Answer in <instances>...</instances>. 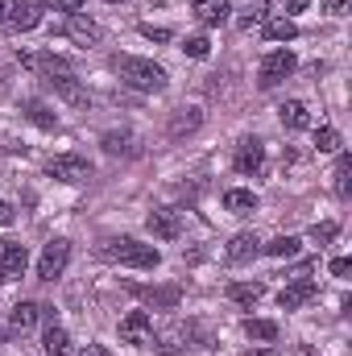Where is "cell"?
Segmentation results:
<instances>
[{
	"instance_id": "obj_1",
	"label": "cell",
	"mask_w": 352,
	"mask_h": 356,
	"mask_svg": "<svg viewBox=\"0 0 352 356\" xmlns=\"http://www.w3.org/2000/svg\"><path fill=\"white\" fill-rule=\"evenodd\" d=\"M112 71L129 83L133 91H162L166 88V71L150 58H133V54H116L112 58Z\"/></svg>"
},
{
	"instance_id": "obj_2",
	"label": "cell",
	"mask_w": 352,
	"mask_h": 356,
	"mask_svg": "<svg viewBox=\"0 0 352 356\" xmlns=\"http://www.w3.org/2000/svg\"><path fill=\"white\" fill-rule=\"evenodd\" d=\"M104 257H108V261H120V266H129V269H158L162 266V253H158L154 245L133 241V236L108 241V245H104Z\"/></svg>"
},
{
	"instance_id": "obj_3",
	"label": "cell",
	"mask_w": 352,
	"mask_h": 356,
	"mask_svg": "<svg viewBox=\"0 0 352 356\" xmlns=\"http://www.w3.org/2000/svg\"><path fill=\"white\" fill-rule=\"evenodd\" d=\"M294 67H298V63H294V54H290V50H269V54L262 58L257 83H262V88H278L282 79H290V75H294Z\"/></svg>"
},
{
	"instance_id": "obj_4",
	"label": "cell",
	"mask_w": 352,
	"mask_h": 356,
	"mask_svg": "<svg viewBox=\"0 0 352 356\" xmlns=\"http://www.w3.org/2000/svg\"><path fill=\"white\" fill-rule=\"evenodd\" d=\"M46 175L75 186V182H88V178H91V162H88V158H79V154H58V158H50Z\"/></svg>"
},
{
	"instance_id": "obj_5",
	"label": "cell",
	"mask_w": 352,
	"mask_h": 356,
	"mask_svg": "<svg viewBox=\"0 0 352 356\" xmlns=\"http://www.w3.org/2000/svg\"><path fill=\"white\" fill-rule=\"evenodd\" d=\"M120 340H125V344H133V348L154 344V319H150L145 311H129V315L120 319Z\"/></svg>"
},
{
	"instance_id": "obj_6",
	"label": "cell",
	"mask_w": 352,
	"mask_h": 356,
	"mask_svg": "<svg viewBox=\"0 0 352 356\" xmlns=\"http://www.w3.org/2000/svg\"><path fill=\"white\" fill-rule=\"evenodd\" d=\"M25 266H29L25 245H17V241H0V286L25 277Z\"/></svg>"
},
{
	"instance_id": "obj_7",
	"label": "cell",
	"mask_w": 352,
	"mask_h": 356,
	"mask_svg": "<svg viewBox=\"0 0 352 356\" xmlns=\"http://www.w3.org/2000/svg\"><path fill=\"white\" fill-rule=\"evenodd\" d=\"M67 261H71V245H67V241H50V245L42 249V257H38V277H42V282H54V277L67 269Z\"/></svg>"
},
{
	"instance_id": "obj_8",
	"label": "cell",
	"mask_w": 352,
	"mask_h": 356,
	"mask_svg": "<svg viewBox=\"0 0 352 356\" xmlns=\"http://www.w3.org/2000/svg\"><path fill=\"white\" fill-rule=\"evenodd\" d=\"M145 228H150L158 241H178V236H182V216H178L175 207H158V211L145 216Z\"/></svg>"
},
{
	"instance_id": "obj_9",
	"label": "cell",
	"mask_w": 352,
	"mask_h": 356,
	"mask_svg": "<svg viewBox=\"0 0 352 356\" xmlns=\"http://www.w3.org/2000/svg\"><path fill=\"white\" fill-rule=\"evenodd\" d=\"M315 294H319V286H315L311 277H298L294 286H286V290L278 294V307H282V311H298V307H307Z\"/></svg>"
},
{
	"instance_id": "obj_10",
	"label": "cell",
	"mask_w": 352,
	"mask_h": 356,
	"mask_svg": "<svg viewBox=\"0 0 352 356\" xmlns=\"http://www.w3.org/2000/svg\"><path fill=\"white\" fill-rule=\"evenodd\" d=\"M262 166H265V145L257 137H245V141L237 145V170H241V175H257Z\"/></svg>"
},
{
	"instance_id": "obj_11",
	"label": "cell",
	"mask_w": 352,
	"mask_h": 356,
	"mask_svg": "<svg viewBox=\"0 0 352 356\" xmlns=\"http://www.w3.org/2000/svg\"><path fill=\"white\" fill-rule=\"evenodd\" d=\"M67 38L75 42V46H95L99 42V25L91 21V17H83V13H71V21H67Z\"/></svg>"
},
{
	"instance_id": "obj_12",
	"label": "cell",
	"mask_w": 352,
	"mask_h": 356,
	"mask_svg": "<svg viewBox=\"0 0 352 356\" xmlns=\"http://www.w3.org/2000/svg\"><path fill=\"white\" fill-rule=\"evenodd\" d=\"M257 253H262L257 232H237V236H232V245H228V261H232V266H245V261H253Z\"/></svg>"
},
{
	"instance_id": "obj_13",
	"label": "cell",
	"mask_w": 352,
	"mask_h": 356,
	"mask_svg": "<svg viewBox=\"0 0 352 356\" xmlns=\"http://www.w3.org/2000/svg\"><path fill=\"white\" fill-rule=\"evenodd\" d=\"M195 17L203 25H224L232 17V4L228 0H195Z\"/></svg>"
},
{
	"instance_id": "obj_14",
	"label": "cell",
	"mask_w": 352,
	"mask_h": 356,
	"mask_svg": "<svg viewBox=\"0 0 352 356\" xmlns=\"http://www.w3.org/2000/svg\"><path fill=\"white\" fill-rule=\"evenodd\" d=\"M278 116H282V129H290V133H298V129H307V124H311V112H307V104H303V99L282 104V108H278Z\"/></svg>"
},
{
	"instance_id": "obj_15",
	"label": "cell",
	"mask_w": 352,
	"mask_h": 356,
	"mask_svg": "<svg viewBox=\"0 0 352 356\" xmlns=\"http://www.w3.org/2000/svg\"><path fill=\"white\" fill-rule=\"evenodd\" d=\"M199 124H203V112H199V108H178L175 116H170V141L186 137V133H195Z\"/></svg>"
},
{
	"instance_id": "obj_16",
	"label": "cell",
	"mask_w": 352,
	"mask_h": 356,
	"mask_svg": "<svg viewBox=\"0 0 352 356\" xmlns=\"http://www.w3.org/2000/svg\"><path fill=\"white\" fill-rule=\"evenodd\" d=\"M262 33H265V42H294L298 38V25L290 17H265Z\"/></svg>"
},
{
	"instance_id": "obj_17",
	"label": "cell",
	"mask_w": 352,
	"mask_h": 356,
	"mask_svg": "<svg viewBox=\"0 0 352 356\" xmlns=\"http://www.w3.org/2000/svg\"><path fill=\"white\" fill-rule=\"evenodd\" d=\"M38 319H42V307L38 302H17L13 315H8V332H29Z\"/></svg>"
},
{
	"instance_id": "obj_18",
	"label": "cell",
	"mask_w": 352,
	"mask_h": 356,
	"mask_svg": "<svg viewBox=\"0 0 352 356\" xmlns=\"http://www.w3.org/2000/svg\"><path fill=\"white\" fill-rule=\"evenodd\" d=\"M42 21V13H38V4L33 0H17V8H13V17H8V29H17V33H25V29H33Z\"/></svg>"
},
{
	"instance_id": "obj_19",
	"label": "cell",
	"mask_w": 352,
	"mask_h": 356,
	"mask_svg": "<svg viewBox=\"0 0 352 356\" xmlns=\"http://www.w3.org/2000/svg\"><path fill=\"white\" fill-rule=\"evenodd\" d=\"M224 207H228L232 216H249V211H257V195L232 186V191H224Z\"/></svg>"
},
{
	"instance_id": "obj_20",
	"label": "cell",
	"mask_w": 352,
	"mask_h": 356,
	"mask_svg": "<svg viewBox=\"0 0 352 356\" xmlns=\"http://www.w3.org/2000/svg\"><path fill=\"white\" fill-rule=\"evenodd\" d=\"M46 83L58 91L63 99H71V104H88V91L79 88V79H75L71 71H67V75H54V79H46Z\"/></svg>"
},
{
	"instance_id": "obj_21",
	"label": "cell",
	"mask_w": 352,
	"mask_h": 356,
	"mask_svg": "<svg viewBox=\"0 0 352 356\" xmlns=\"http://www.w3.org/2000/svg\"><path fill=\"white\" fill-rule=\"evenodd\" d=\"M262 294H265L262 282H232V286H228V298H232L237 307H257Z\"/></svg>"
},
{
	"instance_id": "obj_22",
	"label": "cell",
	"mask_w": 352,
	"mask_h": 356,
	"mask_svg": "<svg viewBox=\"0 0 352 356\" xmlns=\"http://www.w3.org/2000/svg\"><path fill=\"white\" fill-rule=\"evenodd\" d=\"M42 348H46V356H67V353H71V336H67V327L50 323V327H46V336H42Z\"/></svg>"
},
{
	"instance_id": "obj_23",
	"label": "cell",
	"mask_w": 352,
	"mask_h": 356,
	"mask_svg": "<svg viewBox=\"0 0 352 356\" xmlns=\"http://www.w3.org/2000/svg\"><path fill=\"white\" fill-rule=\"evenodd\" d=\"M25 116H29L38 129H58V116H54L42 99H25Z\"/></svg>"
},
{
	"instance_id": "obj_24",
	"label": "cell",
	"mask_w": 352,
	"mask_h": 356,
	"mask_svg": "<svg viewBox=\"0 0 352 356\" xmlns=\"http://www.w3.org/2000/svg\"><path fill=\"white\" fill-rule=\"evenodd\" d=\"M245 336L269 344V340H278V323H273V319H245Z\"/></svg>"
},
{
	"instance_id": "obj_25",
	"label": "cell",
	"mask_w": 352,
	"mask_h": 356,
	"mask_svg": "<svg viewBox=\"0 0 352 356\" xmlns=\"http://www.w3.org/2000/svg\"><path fill=\"white\" fill-rule=\"evenodd\" d=\"M141 298H145L150 307H166V311H175L178 307V290L175 286H166V290H141Z\"/></svg>"
},
{
	"instance_id": "obj_26",
	"label": "cell",
	"mask_w": 352,
	"mask_h": 356,
	"mask_svg": "<svg viewBox=\"0 0 352 356\" xmlns=\"http://www.w3.org/2000/svg\"><path fill=\"white\" fill-rule=\"evenodd\" d=\"M262 249L269 257H294V253H298V236H278V241H269Z\"/></svg>"
},
{
	"instance_id": "obj_27",
	"label": "cell",
	"mask_w": 352,
	"mask_h": 356,
	"mask_svg": "<svg viewBox=\"0 0 352 356\" xmlns=\"http://www.w3.org/2000/svg\"><path fill=\"white\" fill-rule=\"evenodd\" d=\"M336 191H340V195H349L352 191V158L349 154L336 158Z\"/></svg>"
},
{
	"instance_id": "obj_28",
	"label": "cell",
	"mask_w": 352,
	"mask_h": 356,
	"mask_svg": "<svg viewBox=\"0 0 352 356\" xmlns=\"http://www.w3.org/2000/svg\"><path fill=\"white\" fill-rule=\"evenodd\" d=\"M315 149H319V154H336V149H340V133L323 124V129L315 133Z\"/></svg>"
},
{
	"instance_id": "obj_29",
	"label": "cell",
	"mask_w": 352,
	"mask_h": 356,
	"mask_svg": "<svg viewBox=\"0 0 352 356\" xmlns=\"http://www.w3.org/2000/svg\"><path fill=\"white\" fill-rule=\"evenodd\" d=\"M104 149L108 154H133V137L129 133H104Z\"/></svg>"
},
{
	"instance_id": "obj_30",
	"label": "cell",
	"mask_w": 352,
	"mask_h": 356,
	"mask_svg": "<svg viewBox=\"0 0 352 356\" xmlns=\"http://www.w3.org/2000/svg\"><path fill=\"white\" fill-rule=\"evenodd\" d=\"M336 232H340V228H336L332 220H323V224H315V228H311V241L323 249V245H332V241H336Z\"/></svg>"
},
{
	"instance_id": "obj_31",
	"label": "cell",
	"mask_w": 352,
	"mask_h": 356,
	"mask_svg": "<svg viewBox=\"0 0 352 356\" xmlns=\"http://www.w3.org/2000/svg\"><path fill=\"white\" fill-rule=\"evenodd\" d=\"M182 50H186L191 58H207V54H211V42H207V38H186Z\"/></svg>"
},
{
	"instance_id": "obj_32",
	"label": "cell",
	"mask_w": 352,
	"mask_h": 356,
	"mask_svg": "<svg viewBox=\"0 0 352 356\" xmlns=\"http://www.w3.org/2000/svg\"><path fill=\"white\" fill-rule=\"evenodd\" d=\"M141 33H145L150 42H170V29H158V25H141Z\"/></svg>"
},
{
	"instance_id": "obj_33",
	"label": "cell",
	"mask_w": 352,
	"mask_h": 356,
	"mask_svg": "<svg viewBox=\"0 0 352 356\" xmlns=\"http://www.w3.org/2000/svg\"><path fill=\"white\" fill-rule=\"evenodd\" d=\"M50 8H58V13H79L83 8V0H46Z\"/></svg>"
},
{
	"instance_id": "obj_34",
	"label": "cell",
	"mask_w": 352,
	"mask_h": 356,
	"mask_svg": "<svg viewBox=\"0 0 352 356\" xmlns=\"http://www.w3.org/2000/svg\"><path fill=\"white\" fill-rule=\"evenodd\" d=\"M332 273H336V277H349V273H352V261H349V257H336V261H332Z\"/></svg>"
},
{
	"instance_id": "obj_35",
	"label": "cell",
	"mask_w": 352,
	"mask_h": 356,
	"mask_svg": "<svg viewBox=\"0 0 352 356\" xmlns=\"http://www.w3.org/2000/svg\"><path fill=\"white\" fill-rule=\"evenodd\" d=\"M253 25H265V13L257 8V13H249V17H241V29H253Z\"/></svg>"
},
{
	"instance_id": "obj_36",
	"label": "cell",
	"mask_w": 352,
	"mask_h": 356,
	"mask_svg": "<svg viewBox=\"0 0 352 356\" xmlns=\"http://www.w3.org/2000/svg\"><path fill=\"white\" fill-rule=\"evenodd\" d=\"M13 8H17V0H0V25H8V17H13Z\"/></svg>"
},
{
	"instance_id": "obj_37",
	"label": "cell",
	"mask_w": 352,
	"mask_h": 356,
	"mask_svg": "<svg viewBox=\"0 0 352 356\" xmlns=\"http://www.w3.org/2000/svg\"><path fill=\"white\" fill-rule=\"evenodd\" d=\"M75 356H108V348L104 344H88V348H79Z\"/></svg>"
},
{
	"instance_id": "obj_38",
	"label": "cell",
	"mask_w": 352,
	"mask_h": 356,
	"mask_svg": "<svg viewBox=\"0 0 352 356\" xmlns=\"http://www.w3.org/2000/svg\"><path fill=\"white\" fill-rule=\"evenodd\" d=\"M13 216H17V211H13V207H8V203L0 199V224H13Z\"/></svg>"
},
{
	"instance_id": "obj_39",
	"label": "cell",
	"mask_w": 352,
	"mask_h": 356,
	"mask_svg": "<svg viewBox=\"0 0 352 356\" xmlns=\"http://www.w3.org/2000/svg\"><path fill=\"white\" fill-rule=\"evenodd\" d=\"M328 8H332V13H336V17H344V13H349V0H332V4H328Z\"/></svg>"
},
{
	"instance_id": "obj_40",
	"label": "cell",
	"mask_w": 352,
	"mask_h": 356,
	"mask_svg": "<svg viewBox=\"0 0 352 356\" xmlns=\"http://www.w3.org/2000/svg\"><path fill=\"white\" fill-rule=\"evenodd\" d=\"M307 4H311V0H286V13H303Z\"/></svg>"
},
{
	"instance_id": "obj_41",
	"label": "cell",
	"mask_w": 352,
	"mask_h": 356,
	"mask_svg": "<svg viewBox=\"0 0 352 356\" xmlns=\"http://www.w3.org/2000/svg\"><path fill=\"white\" fill-rule=\"evenodd\" d=\"M108 4H120V0H108Z\"/></svg>"
}]
</instances>
